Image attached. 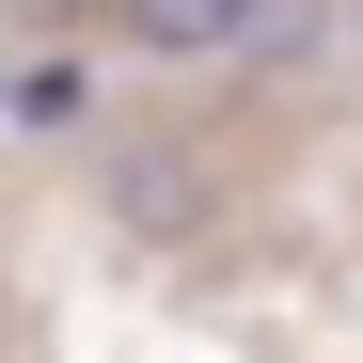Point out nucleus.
I'll return each instance as SVG.
<instances>
[{"mask_svg":"<svg viewBox=\"0 0 363 363\" xmlns=\"http://www.w3.org/2000/svg\"><path fill=\"white\" fill-rule=\"evenodd\" d=\"M253 16H269V0H127L143 48H253Z\"/></svg>","mask_w":363,"mask_h":363,"instance_id":"nucleus-1","label":"nucleus"}]
</instances>
